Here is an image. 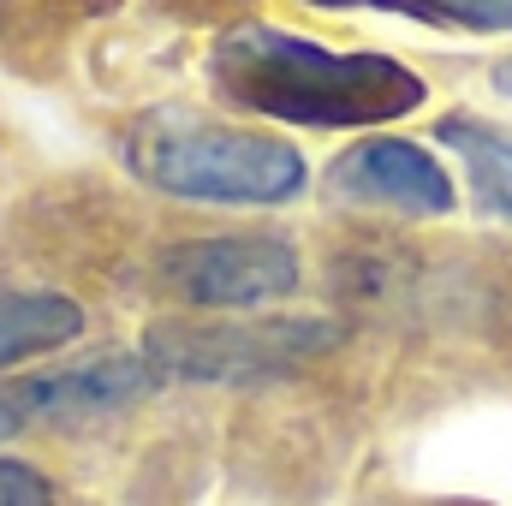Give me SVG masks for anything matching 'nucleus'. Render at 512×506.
<instances>
[{
	"label": "nucleus",
	"instance_id": "nucleus-12",
	"mask_svg": "<svg viewBox=\"0 0 512 506\" xmlns=\"http://www.w3.org/2000/svg\"><path fill=\"white\" fill-rule=\"evenodd\" d=\"M316 6H387V12H405V0H316Z\"/></svg>",
	"mask_w": 512,
	"mask_h": 506
},
{
	"label": "nucleus",
	"instance_id": "nucleus-4",
	"mask_svg": "<svg viewBox=\"0 0 512 506\" xmlns=\"http://www.w3.org/2000/svg\"><path fill=\"white\" fill-rule=\"evenodd\" d=\"M167 286L185 304L203 310H256L274 304L298 286V251L268 233H239V239H197L161 262Z\"/></svg>",
	"mask_w": 512,
	"mask_h": 506
},
{
	"label": "nucleus",
	"instance_id": "nucleus-8",
	"mask_svg": "<svg viewBox=\"0 0 512 506\" xmlns=\"http://www.w3.org/2000/svg\"><path fill=\"white\" fill-rule=\"evenodd\" d=\"M441 143L465 161L483 209L512 221V137L507 131L483 126V120H441Z\"/></svg>",
	"mask_w": 512,
	"mask_h": 506
},
{
	"label": "nucleus",
	"instance_id": "nucleus-13",
	"mask_svg": "<svg viewBox=\"0 0 512 506\" xmlns=\"http://www.w3.org/2000/svg\"><path fill=\"white\" fill-rule=\"evenodd\" d=\"M495 90H501V96H512V60H501V66H495Z\"/></svg>",
	"mask_w": 512,
	"mask_h": 506
},
{
	"label": "nucleus",
	"instance_id": "nucleus-7",
	"mask_svg": "<svg viewBox=\"0 0 512 506\" xmlns=\"http://www.w3.org/2000/svg\"><path fill=\"white\" fill-rule=\"evenodd\" d=\"M84 334V310L60 292H6L0 298V370L60 352Z\"/></svg>",
	"mask_w": 512,
	"mask_h": 506
},
{
	"label": "nucleus",
	"instance_id": "nucleus-6",
	"mask_svg": "<svg viewBox=\"0 0 512 506\" xmlns=\"http://www.w3.org/2000/svg\"><path fill=\"white\" fill-rule=\"evenodd\" d=\"M149 358H96V364H78V370H54V376H36L12 393V405L24 417H90V411H114L131 405L155 387Z\"/></svg>",
	"mask_w": 512,
	"mask_h": 506
},
{
	"label": "nucleus",
	"instance_id": "nucleus-10",
	"mask_svg": "<svg viewBox=\"0 0 512 506\" xmlns=\"http://www.w3.org/2000/svg\"><path fill=\"white\" fill-rule=\"evenodd\" d=\"M0 506H54V489L24 459H0Z\"/></svg>",
	"mask_w": 512,
	"mask_h": 506
},
{
	"label": "nucleus",
	"instance_id": "nucleus-5",
	"mask_svg": "<svg viewBox=\"0 0 512 506\" xmlns=\"http://www.w3.org/2000/svg\"><path fill=\"white\" fill-rule=\"evenodd\" d=\"M328 185L340 197H352V203H382V209H399V215H447L453 209L447 167L423 143H405V137L358 143L352 155L334 161Z\"/></svg>",
	"mask_w": 512,
	"mask_h": 506
},
{
	"label": "nucleus",
	"instance_id": "nucleus-1",
	"mask_svg": "<svg viewBox=\"0 0 512 506\" xmlns=\"http://www.w3.org/2000/svg\"><path fill=\"white\" fill-rule=\"evenodd\" d=\"M209 78H215V96L245 114L316 131L382 126L423 108L429 96V84L387 54H340V48H322L268 24L227 30L215 42Z\"/></svg>",
	"mask_w": 512,
	"mask_h": 506
},
{
	"label": "nucleus",
	"instance_id": "nucleus-3",
	"mask_svg": "<svg viewBox=\"0 0 512 506\" xmlns=\"http://www.w3.org/2000/svg\"><path fill=\"white\" fill-rule=\"evenodd\" d=\"M340 346V328L322 316H268V322H161L143 340V358L161 381H215L256 387L292 376Z\"/></svg>",
	"mask_w": 512,
	"mask_h": 506
},
{
	"label": "nucleus",
	"instance_id": "nucleus-9",
	"mask_svg": "<svg viewBox=\"0 0 512 506\" xmlns=\"http://www.w3.org/2000/svg\"><path fill=\"white\" fill-rule=\"evenodd\" d=\"M411 18H447L465 30H512V0H405Z\"/></svg>",
	"mask_w": 512,
	"mask_h": 506
},
{
	"label": "nucleus",
	"instance_id": "nucleus-2",
	"mask_svg": "<svg viewBox=\"0 0 512 506\" xmlns=\"http://www.w3.org/2000/svg\"><path fill=\"white\" fill-rule=\"evenodd\" d=\"M131 167L167 197L221 209H268L304 191V155L292 143L179 108H155L131 131Z\"/></svg>",
	"mask_w": 512,
	"mask_h": 506
},
{
	"label": "nucleus",
	"instance_id": "nucleus-11",
	"mask_svg": "<svg viewBox=\"0 0 512 506\" xmlns=\"http://www.w3.org/2000/svg\"><path fill=\"white\" fill-rule=\"evenodd\" d=\"M18 423H24V411H18V405H12V399H0V435H12V429H18Z\"/></svg>",
	"mask_w": 512,
	"mask_h": 506
}]
</instances>
